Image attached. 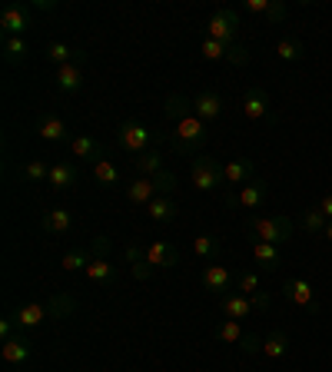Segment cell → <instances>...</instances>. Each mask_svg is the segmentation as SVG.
<instances>
[{"mask_svg":"<svg viewBox=\"0 0 332 372\" xmlns=\"http://www.w3.org/2000/svg\"><path fill=\"white\" fill-rule=\"evenodd\" d=\"M246 230L253 233L259 243H273V246H283V243L292 240V219L276 213V216H249L246 219Z\"/></svg>","mask_w":332,"mask_h":372,"instance_id":"obj_1","label":"cell"},{"mask_svg":"<svg viewBox=\"0 0 332 372\" xmlns=\"http://www.w3.org/2000/svg\"><path fill=\"white\" fill-rule=\"evenodd\" d=\"M206 140H210V130H206V123L199 120L196 113L173 127V146H177V153H183V156H199L203 146H206Z\"/></svg>","mask_w":332,"mask_h":372,"instance_id":"obj_2","label":"cell"},{"mask_svg":"<svg viewBox=\"0 0 332 372\" xmlns=\"http://www.w3.org/2000/svg\"><path fill=\"white\" fill-rule=\"evenodd\" d=\"M189 183L196 186L199 193H213V190H220V186L226 183L220 160H213L210 153L193 156V160H189Z\"/></svg>","mask_w":332,"mask_h":372,"instance_id":"obj_3","label":"cell"},{"mask_svg":"<svg viewBox=\"0 0 332 372\" xmlns=\"http://www.w3.org/2000/svg\"><path fill=\"white\" fill-rule=\"evenodd\" d=\"M153 140H156V133L146 127V123H140V120H126V123H120V133H117V143H120L123 150H130V153H146L150 146H153Z\"/></svg>","mask_w":332,"mask_h":372,"instance_id":"obj_4","label":"cell"},{"mask_svg":"<svg viewBox=\"0 0 332 372\" xmlns=\"http://www.w3.org/2000/svg\"><path fill=\"white\" fill-rule=\"evenodd\" d=\"M236 33H239V13L232 7H220L206 23V37H213V40H220L226 47L236 44Z\"/></svg>","mask_w":332,"mask_h":372,"instance_id":"obj_5","label":"cell"},{"mask_svg":"<svg viewBox=\"0 0 332 372\" xmlns=\"http://www.w3.org/2000/svg\"><path fill=\"white\" fill-rule=\"evenodd\" d=\"M243 117L253 123H276V113H273V107H269V93L259 87H249L243 93Z\"/></svg>","mask_w":332,"mask_h":372,"instance_id":"obj_6","label":"cell"},{"mask_svg":"<svg viewBox=\"0 0 332 372\" xmlns=\"http://www.w3.org/2000/svg\"><path fill=\"white\" fill-rule=\"evenodd\" d=\"M263 199H266V183L263 180H253V183L239 186V193H230V197H226V207L230 209H259Z\"/></svg>","mask_w":332,"mask_h":372,"instance_id":"obj_7","label":"cell"},{"mask_svg":"<svg viewBox=\"0 0 332 372\" xmlns=\"http://www.w3.org/2000/svg\"><path fill=\"white\" fill-rule=\"evenodd\" d=\"M27 27H30V11L20 7V4H13V7H7V11L0 13V30H4V37H23Z\"/></svg>","mask_w":332,"mask_h":372,"instance_id":"obj_8","label":"cell"},{"mask_svg":"<svg viewBox=\"0 0 332 372\" xmlns=\"http://www.w3.org/2000/svg\"><path fill=\"white\" fill-rule=\"evenodd\" d=\"M66 146H70V153L77 156V160H87V163H93V166L103 160V146H100L90 133H77V136H70Z\"/></svg>","mask_w":332,"mask_h":372,"instance_id":"obj_9","label":"cell"},{"mask_svg":"<svg viewBox=\"0 0 332 372\" xmlns=\"http://www.w3.org/2000/svg\"><path fill=\"white\" fill-rule=\"evenodd\" d=\"M54 83H57V90H60L64 97L77 93V90L83 87V70H80V60H73V64H66V66H57Z\"/></svg>","mask_w":332,"mask_h":372,"instance_id":"obj_10","label":"cell"},{"mask_svg":"<svg viewBox=\"0 0 332 372\" xmlns=\"http://www.w3.org/2000/svg\"><path fill=\"white\" fill-rule=\"evenodd\" d=\"M193 113H196L203 123L220 120V117H223V97H220V93H213V90L199 93V97H193Z\"/></svg>","mask_w":332,"mask_h":372,"instance_id":"obj_11","label":"cell"},{"mask_svg":"<svg viewBox=\"0 0 332 372\" xmlns=\"http://www.w3.org/2000/svg\"><path fill=\"white\" fill-rule=\"evenodd\" d=\"M223 176H226V183L230 186H246L256 180V163L253 160H246V156H239V160H230V163L223 166Z\"/></svg>","mask_w":332,"mask_h":372,"instance_id":"obj_12","label":"cell"},{"mask_svg":"<svg viewBox=\"0 0 332 372\" xmlns=\"http://www.w3.org/2000/svg\"><path fill=\"white\" fill-rule=\"evenodd\" d=\"M177 260H179L177 246H170V243H163V240H156L146 246V263L153 266V269H170V266H177Z\"/></svg>","mask_w":332,"mask_h":372,"instance_id":"obj_13","label":"cell"},{"mask_svg":"<svg viewBox=\"0 0 332 372\" xmlns=\"http://www.w3.org/2000/svg\"><path fill=\"white\" fill-rule=\"evenodd\" d=\"M11 319L17 322V329H33V326H40L44 319H50V309H47V303H27Z\"/></svg>","mask_w":332,"mask_h":372,"instance_id":"obj_14","label":"cell"},{"mask_svg":"<svg viewBox=\"0 0 332 372\" xmlns=\"http://www.w3.org/2000/svg\"><path fill=\"white\" fill-rule=\"evenodd\" d=\"M199 279H203V286H206L210 293H230V286H232V279H236V276H232L226 266L210 263L206 269H203V276H199Z\"/></svg>","mask_w":332,"mask_h":372,"instance_id":"obj_15","label":"cell"},{"mask_svg":"<svg viewBox=\"0 0 332 372\" xmlns=\"http://www.w3.org/2000/svg\"><path fill=\"white\" fill-rule=\"evenodd\" d=\"M146 213L153 223H173L179 216V207H177V197H153L146 203Z\"/></svg>","mask_w":332,"mask_h":372,"instance_id":"obj_16","label":"cell"},{"mask_svg":"<svg viewBox=\"0 0 332 372\" xmlns=\"http://www.w3.org/2000/svg\"><path fill=\"white\" fill-rule=\"evenodd\" d=\"M286 299H292L296 306L309 309V313H316V296H312V286L306 283V279H286Z\"/></svg>","mask_w":332,"mask_h":372,"instance_id":"obj_17","label":"cell"},{"mask_svg":"<svg viewBox=\"0 0 332 372\" xmlns=\"http://www.w3.org/2000/svg\"><path fill=\"white\" fill-rule=\"evenodd\" d=\"M0 356H4V362L7 366H23V362H30V342H23L20 336H13V339H4V346H0Z\"/></svg>","mask_w":332,"mask_h":372,"instance_id":"obj_18","label":"cell"},{"mask_svg":"<svg viewBox=\"0 0 332 372\" xmlns=\"http://www.w3.org/2000/svg\"><path fill=\"white\" fill-rule=\"evenodd\" d=\"M37 133H40L44 140H50V143L70 140V130H66V123L60 120V117H54V113H47V117H40V120H37Z\"/></svg>","mask_w":332,"mask_h":372,"instance_id":"obj_19","label":"cell"},{"mask_svg":"<svg viewBox=\"0 0 332 372\" xmlns=\"http://www.w3.org/2000/svg\"><path fill=\"white\" fill-rule=\"evenodd\" d=\"M40 226H44L47 233H54V236H64V233L73 230V213H66V209H50V213H44Z\"/></svg>","mask_w":332,"mask_h":372,"instance_id":"obj_20","label":"cell"},{"mask_svg":"<svg viewBox=\"0 0 332 372\" xmlns=\"http://www.w3.org/2000/svg\"><path fill=\"white\" fill-rule=\"evenodd\" d=\"M223 313H226V319H246L249 313H253V299L243 293H232V296H223Z\"/></svg>","mask_w":332,"mask_h":372,"instance_id":"obj_21","label":"cell"},{"mask_svg":"<svg viewBox=\"0 0 332 372\" xmlns=\"http://www.w3.org/2000/svg\"><path fill=\"white\" fill-rule=\"evenodd\" d=\"M153 197H156L153 176H140V180H133V183L126 186V199H130V203H136V207H146Z\"/></svg>","mask_w":332,"mask_h":372,"instance_id":"obj_22","label":"cell"},{"mask_svg":"<svg viewBox=\"0 0 332 372\" xmlns=\"http://www.w3.org/2000/svg\"><path fill=\"white\" fill-rule=\"evenodd\" d=\"M47 183L54 186V190H70V186L77 183V166L73 163H54L50 166V180H47Z\"/></svg>","mask_w":332,"mask_h":372,"instance_id":"obj_23","label":"cell"},{"mask_svg":"<svg viewBox=\"0 0 332 372\" xmlns=\"http://www.w3.org/2000/svg\"><path fill=\"white\" fill-rule=\"evenodd\" d=\"M163 110H166L170 120L179 123V120H186V117H193V100H186L183 93H170L166 103H163Z\"/></svg>","mask_w":332,"mask_h":372,"instance_id":"obj_24","label":"cell"},{"mask_svg":"<svg viewBox=\"0 0 332 372\" xmlns=\"http://www.w3.org/2000/svg\"><path fill=\"white\" fill-rule=\"evenodd\" d=\"M47 60L57 66H66L73 64V60H83V50H73L70 44H64V40H57V44L47 47Z\"/></svg>","mask_w":332,"mask_h":372,"instance_id":"obj_25","label":"cell"},{"mask_svg":"<svg viewBox=\"0 0 332 372\" xmlns=\"http://www.w3.org/2000/svg\"><path fill=\"white\" fill-rule=\"evenodd\" d=\"M289 349V336L283 332V329H276V332H269L263 339V356L266 359H283Z\"/></svg>","mask_w":332,"mask_h":372,"instance_id":"obj_26","label":"cell"},{"mask_svg":"<svg viewBox=\"0 0 332 372\" xmlns=\"http://www.w3.org/2000/svg\"><path fill=\"white\" fill-rule=\"evenodd\" d=\"M47 309H50V319H66L73 309H77V299L70 293H54L47 299Z\"/></svg>","mask_w":332,"mask_h":372,"instance_id":"obj_27","label":"cell"},{"mask_svg":"<svg viewBox=\"0 0 332 372\" xmlns=\"http://www.w3.org/2000/svg\"><path fill=\"white\" fill-rule=\"evenodd\" d=\"M276 57L286 60V64H299V60L306 57V47H302V40H296V37H283L276 44Z\"/></svg>","mask_w":332,"mask_h":372,"instance_id":"obj_28","label":"cell"},{"mask_svg":"<svg viewBox=\"0 0 332 372\" xmlns=\"http://www.w3.org/2000/svg\"><path fill=\"white\" fill-rule=\"evenodd\" d=\"M27 54H30V47H27V40L23 37H4V60L7 64H23L27 60Z\"/></svg>","mask_w":332,"mask_h":372,"instance_id":"obj_29","label":"cell"},{"mask_svg":"<svg viewBox=\"0 0 332 372\" xmlns=\"http://www.w3.org/2000/svg\"><path fill=\"white\" fill-rule=\"evenodd\" d=\"M253 260L263 269H276L279 260H283V252H279V246H273V243H256L253 246Z\"/></svg>","mask_w":332,"mask_h":372,"instance_id":"obj_30","label":"cell"},{"mask_svg":"<svg viewBox=\"0 0 332 372\" xmlns=\"http://www.w3.org/2000/svg\"><path fill=\"white\" fill-rule=\"evenodd\" d=\"M136 170H140V176H156L163 173V156H160V150H146V153L136 156Z\"/></svg>","mask_w":332,"mask_h":372,"instance_id":"obj_31","label":"cell"},{"mask_svg":"<svg viewBox=\"0 0 332 372\" xmlns=\"http://www.w3.org/2000/svg\"><path fill=\"white\" fill-rule=\"evenodd\" d=\"M93 260H97V256H93L90 250H73V252H66L64 260H60V269H66V273H77V269H87Z\"/></svg>","mask_w":332,"mask_h":372,"instance_id":"obj_32","label":"cell"},{"mask_svg":"<svg viewBox=\"0 0 332 372\" xmlns=\"http://www.w3.org/2000/svg\"><path fill=\"white\" fill-rule=\"evenodd\" d=\"M299 223H302V230H309V233H326V226H329V219H326V213L319 207H309Z\"/></svg>","mask_w":332,"mask_h":372,"instance_id":"obj_33","label":"cell"},{"mask_svg":"<svg viewBox=\"0 0 332 372\" xmlns=\"http://www.w3.org/2000/svg\"><path fill=\"white\" fill-rule=\"evenodd\" d=\"M193 252H196L199 260H216L220 256V240L216 236H196L193 240Z\"/></svg>","mask_w":332,"mask_h":372,"instance_id":"obj_34","label":"cell"},{"mask_svg":"<svg viewBox=\"0 0 332 372\" xmlns=\"http://www.w3.org/2000/svg\"><path fill=\"white\" fill-rule=\"evenodd\" d=\"M93 176H97L100 186H117L120 183V170H117L110 160H100V163L93 166Z\"/></svg>","mask_w":332,"mask_h":372,"instance_id":"obj_35","label":"cell"},{"mask_svg":"<svg viewBox=\"0 0 332 372\" xmlns=\"http://www.w3.org/2000/svg\"><path fill=\"white\" fill-rule=\"evenodd\" d=\"M243 336H246V332H243V326H239L236 319H226V322H220V329H216V339L230 342V346H239Z\"/></svg>","mask_w":332,"mask_h":372,"instance_id":"obj_36","label":"cell"},{"mask_svg":"<svg viewBox=\"0 0 332 372\" xmlns=\"http://www.w3.org/2000/svg\"><path fill=\"white\" fill-rule=\"evenodd\" d=\"M83 273H87L90 283H110V279H113V266L107 263V260H93Z\"/></svg>","mask_w":332,"mask_h":372,"instance_id":"obj_37","label":"cell"},{"mask_svg":"<svg viewBox=\"0 0 332 372\" xmlns=\"http://www.w3.org/2000/svg\"><path fill=\"white\" fill-rule=\"evenodd\" d=\"M177 176L170 173V170H163V173H156L153 176V190H156V197H177Z\"/></svg>","mask_w":332,"mask_h":372,"instance_id":"obj_38","label":"cell"},{"mask_svg":"<svg viewBox=\"0 0 332 372\" xmlns=\"http://www.w3.org/2000/svg\"><path fill=\"white\" fill-rule=\"evenodd\" d=\"M236 293H243V296H256V293H263L259 289V276L249 273V269H243V273H236Z\"/></svg>","mask_w":332,"mask_h":372,"instance_id":"obj_39","label":"cell"},{"mask_svg":"<svg viewBox=\"0 0 332 372\" xmlns=\"http://www.w3.org/2000/svg\"><path fill=\"white\" fill-rule=\"evenodd\" d=\"M23 176H27L30 183H44V180H50V166H47L44 160H27V163H23Z\"/></svg>","mask_w":332,"mask_h":372,"instance_id":"obj_40","label":"cell"},{"mask_svg":"<svg viewBox=\"0 0 332 372\" xmlns=\"http://www.w3.org/2000/svg\"><path fill=\"white\" fill-rule=\"evenodd\" d=\"M226 54H230V47H226V44L213 40V37L203 40V57H206V60H226Z\"/></svg>","mask_w":332,"mask_h":372,"instance_id":"obj_41","label":"cell"},{"mask_svg":"<svg viewBox=\"0 0 332 372\" xmlns=\"http://www.w3.org/2000/svg\"><path fill=\"white\" fill-rule=\"evenodd\" d=\"M286 13H289V7L283 4V0H269V11H266V21H269V23H283V21H286Z\"/></svg>","mask_w":332,"mask_h":372,"instance_id":"obj_42","label":"cell"},{"mask_svg":"<svg viewBox=\"0 0 332 372\" xmlns=\"http://www.w3.org/2000/svg\"><path fill=\"white\" fill-rule=\"evenodd\" d=\"M226 60H230L232 66H246V64H249V50H246L243 44H232L230 54H226Z\"/></svg>","mask_w":332,"mask_h":372,"instance_id":"obj_43","label":"cell"},{"mask_svg":"<svg viewBox=\"0 0 332 372\" xmlns=\"http://www.w3.org/2000/svg\"><path fill=\"white\" fill-rule=\"evenodd\" d=\"M90 252H93L97 260H103V256L110 252V236H97V240L90 243Z\"/></svg>","mask_w":332,"mask_h":372,"instance_id":"obj_44","label":"cell"},{"mask_svg":"<svg viewBox=\"0 0 332 372\" xmlns=\"http://www.w3.org/2000/svg\"><path fill=\"white\" fill-rule=\"evenodd\" d=\"M239 349L256 356V352H263V339H259V336H243V339H239Z\"/></svg>","mask_w":332,"mask_h":372,"instance_id":"obj_45","label":"cell"},{"mask_svg":"<svg viewBox=\"0 0 332 372\" xmlns=\"http://www.w3.org/2000/svg\"><path fill=\"white\" fill-rule=\"evenodd\" d=\"M246 11H249V13H263V17H266V11H269V0H246Z\"/></svg>","mask_w":332,"mask_h":372,"instance_id":"obj_46","label":"cell"},{"mask_svg":"<svg viewBox=\"0 0 332 372\" xmlns=\"http://www.w3.org/2000/svg\"><path fill=\"white\" fill-rule=\"evenodd\" d=\"M126 260L136 266V263H143V260H146V252L140 250V246H126Z\"/></svg>","mask_w":332,"mask_h":372,"instance_id":"obj_47","label":"cell"},{"mask_svg":"<svg viewBox=\"0 0 332 372\" xmlns=\"http://www.w3.org/2000/svg\"><path fill=\"white\" fill-rule=\"evenodd\" d=\"M13 329H17V322H13V319H4V322H0V339H13Z\"/></svg>","mask_w":332,"mask_h":372,"instance_id":"obj_48","label":"cell"},{"mask_svg":"<svg viewBox=\"0 0 332 372\" xmlns=\"http://www.w3.org/2000/svg\"><path fill=\"white\" fill-rule=\"evenodd\" d=\"M150 269H153V266H150V263L143 260V263L133 266V276H136V279H146V276H150Z\"/></svg>","mask_w":332,"mask_h":372,"instance_id":"obj_49","label":"cell"},{"mask_svg":"<svg viewBox=\"0 0 332 372\" xmlns=\"http://www.w3.org/2000/svg\"><path fill=\"white\" fill-rule=\"evenodd\" d=\"M319 209H322V213H326V219H329V223H332V193H326V197L319 199Z\"/></svg>","mask_w":332,"mask_h":372,"instance_id":"obj_50","label":"cell"},{"mask_svg":"<svg viewBox=\"0 0 332 372\" xmlns=\"http://www.w3.org/2000/svg\"><path fill=\"white\" fill-rule=\"evenodd\" d=\"M253 299V309H269V296L266 293H256V296H249Z\"/></svg>","mask_w":332,"mask_h":372,"instance_id":"obj_51","label":"cell"},{"mask_svg":"<svg viewBox=\"0 0 332 372\" xmlns=\"http://www.w3.org/2000/svg\"><path fill=\"white\" fill-rule=\"evenodd\" d=\"M33 7H37V11H54L57 4L54 0H33Z\"/></svg>","mask_w":332,"mask_h":372,"instance_id":"obj_52","label":"cell"},{"mask_svg":"<svg viewBox=\"0 0 332 372\" xmlns=\"http://www.w3.org/2000/svg\"><path fill=\"white\" fill-rule=\"evenodd\" d=\"M322 236H326V240L332 243V223H329V226H326V233H322Z\"/></svg>","mask_w":332,"mask_h":372,"instance_id":"obj_53","label":"cell"}]
</instances>
